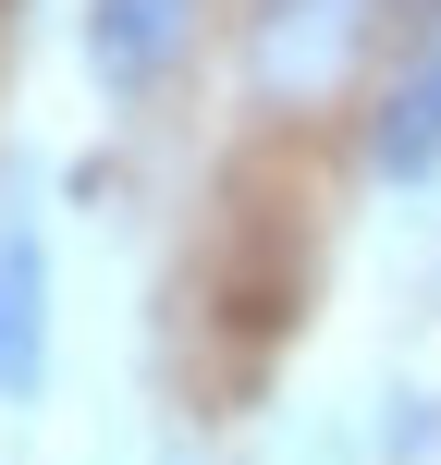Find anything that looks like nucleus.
Here are the masks:
<instances>
[{"instance_id":"obj_1","label":"nucleus","mask_w":441,"mask_h":465,"mask_svg":"<svg viewBox=\"0 0 441 465\" xmlns=\"http://www.w3.org/2000/svg\"><path fill=\"white\" fill-rule=\"evenodd\" d=\"M49 368V245L37 221H0V404H25Z\"/></svg>"},{"instance_id":"obj_2","label":"nucleus","mask_w":441,"mask_h":465,"mask_svg":"<svg viewBox=\"0 0 441 465\" xmlns=\"http://www.w3.org/2000/svg\"><path fill=\"white\" fill-rule=\"evenodd\" d=\"M185 13L196 0H98L86 13V62H98V86H160V62L185 49Z\"/></svg>"},{"instance_id":"obj_3","label":"nucleus","mask_w":441,"mask_h":465,"mask_svg":"<svg viewBox=\"0 0 441 465\" xmlns=\"http://www.w3.org/2000/svg\"><path fill=\"white\" fill-rule=\"evenodd\" d=\"M380 172H393V184H429L441 172V49L393 86V111H380Z\"/></svg>"}]
</instances>
